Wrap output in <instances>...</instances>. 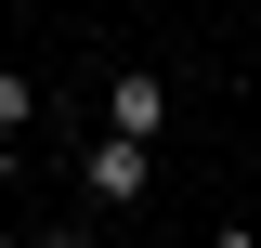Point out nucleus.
<instances>
[{
    "instance_id": "nucleus-1",
    "label": "nucleus",
    "mask_w": 261,
    "mask_h": 248,
    "mask_svg": "<svg viewBox=\"0 0 261 248\" xmlns=\"http://www.w3.org/2000/svg\"><path fill=\"white\" fill-rule=\"evenodd\" d=\"M79 183H92L105 209H130V196H157V144H130V131H105V144L79 157Z\"/></svg>"
},
{
    "instance_id": "nucleus-2",
    "label": "nucleus",
    "mask_w": 261,
    "mask_h": 248,
    "mask_svg": "<svg viewBox=\"0 0 261 248\" xmlns=\"http://www.w3.org/2000/svg\"><path fill=\"white\" fill-rule=\"evenodd\" d=\"M105 131H130V144H157V131H170V79L118 65V79H105Z\"/></svg>"
},
{
    "instance_id": "nucleus-3",
    "label": "nucleus",
    "mask_w": 261,
    "mask_h": 248,
    "mask_svg": "<svg viewBox=\"0 0 261 248\" xmlns=\"http://www.w3.org/2000/svg\"><path fill=\"white\" fill-rule=\"evenodd\" d=\"M0 131H13V144L39 131V79H0Z\"/></svg>"
},
{
    "instance_id": "nucleus-4",
    "label": "nucleus",
    "mask_w": 261,
    "mask_h": 248,
    "mask_svg": "<svg viewBox=\"0 0 261 248\" xmlns=\"http://www.w3.org/2000/svg\"><path fill=\"white\" fill-rule=\"evenodd\" d=\"M0 183H13V131H0Z\"/></svg>"
}]
</instances>
